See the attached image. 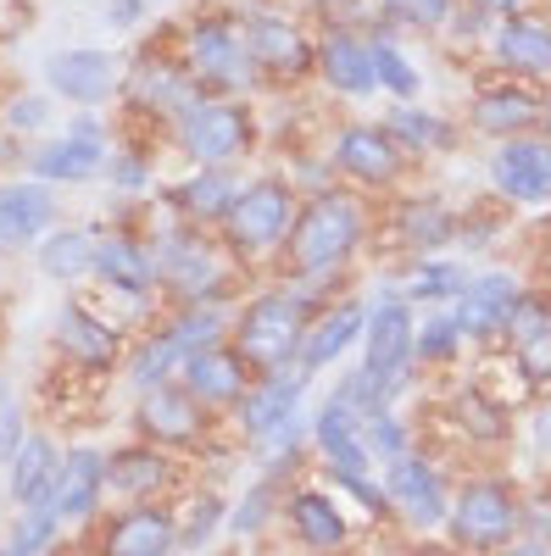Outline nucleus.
I'll list each match as a JSON object with an SVG mask.
<instances>
[{"label": "nucleus", "instance_id": "obj_32", "mask_svg": "<svg viewBox=\"0 0 551 556\" xmlns=\"http://www.w3.org/2000/svg\"><path fill=\"white\" fill-rule=\"evenodd\" d=\"M57 473H62V451H57V440H51V434H28L23 451L7 462V495H12L17 513L57 501Z\"/></svg>", "mask_w": 551, "mask_h": 556}, {"label": "nucleus", "instance_id": "obj_38", "mask_svg": "<svg viewBox=\"0 0 551 556\" xmlns=\"http://www.w3.org/2000/svg\"><path fill=\"white\" fill-rule=\"evenodd\" d=\"M273 518H285V479L262 473L256 484H246V490H240L235 513H228V534H235V540H256Z\"/></svg>", "mask_w": 551, "mask_h": 556}, {"label": "nucleus", "instance_id": "obj_35", "mask_svg": "<svg viewBox=\"0 0 551 556\" xmlns=\"http://www.w3.org/2000/svg\"><path fill=\"white\" fill-rule=\"evenodd\" d=\"M385 128H390V139L406 156H440V151L456 146V128L440 112H424V106H390Z\"/></svg>", "mask_w": 551, "mask_h": 556}, {"label": "nucleus", "instance_id": "obj_39", "mask_svg": "<svg viewBox=\"0 0 551 556\" xmlns=\"http://www.w3.org/2000/svg\"><path fill=\"white\" fill-rule=\"evenodd\" d=\"M451 417H456V429H463L474 445H501V440L513 434L508 406L490 401L485 390H456V395H451Z\"/></svg>", "mask_w": 551, "mask_h": 556}, {"label": "nucleus", "instance_id": "obj_47", "mask_svg": "<svg viewBox=\"0 0 551 556\" xmlns=\"http://www.w3.org/2000/svg\"><path fill=\"white\" fill-rule=\"evenodd\" d=\"M513 362H518V374L529 384H551V329L524 340V345H513Z\"/></svg>", "mask_w": 551, "mask_h": 556}, {"label": "nucleus", "instance_id": "obj_26", "mask_svg": "<svg viewBox=\"0 0 551 556\" xmlns=\"http://www.w3.org/2000/svg\"><path fill=\"white\" fill-rule=\"evenodd\" d=\"M362 329H367V301L340 295L329 312H317V317L306 323V340H301V356H296V374L317 379L329 362H340L351 345H362Z\"/></svg>", "mask_w": 551, "mask_h": 556}, {"label": "nucleus", "instance_id": "obj_8", "mask_svg": "<svg viewBox=\"0 0 551 556\" xmlns=\"http://www.w3.org/2000/svg\"><path fill=\"white\" fill-rule=\"evenodd\" d=\"M362 374L412 390V374H418V317H412V301L401 290H385L379 301H367Z\"/></svg>", "mask_w": 551, "mask_h": 556}, {"label": "nucleus", "instance_id": "obj_18", "mask_svg": "<svg viewBox=\"0 0 551 556\" xmlns=\"http://www.w3.org/2000/svg\"><path fill=\"white\" fill-rule=\"evenodd\" d=\"M123 101L146 117H162V123H178L201 101V89L190 84L178 62H162V56H140V67L123 73Z\"/></svg>", "mask_w": 551, "mask_h": 556}, {"label": "nucleus", "instance_id": "obj_41", "mask_svg": "<svg viewBox=\"0 0 551 556\" xmlns=\"http://www.w3.org/2000/svg\"><path fill=\"white\" fill-rule=\"evenodd\" d=\"M367 45H374V73H379V89H390V96H396V106H412V96L424 89L418 67L406 62V51H401V45L390 39V28H379V34L367 39Z\"/></svg>", "mask_w": 551, "mask_h": 556}, {"label": "nucleus", "instance_id": "obj_6", "mask_svg": "<svg viewBox=\"0 0 551 556\" xmlns=\"http://www.w3.org/2000/svg\"><path fill=\"white\" fill-rule=\"evenodd\" d=\"M178 67L190 73V84L201 89V96L240 101L256 84V67H251V51H246V28L235 17H201V23L184 28Z\"/></svg>", "mask_w": 551, "mask_h": 556}, {"label": "nucleus", "instance_id": "obj_20", "mask_svg": "<svg viewBox=\"0 0 551 556\" xmlns=\"http://www.w3.org/2000/svg\"><path fill=\"white\" fill-rule=\"evenodd\" d=\"M178 384L190 390L206 412H235V406L246 401V390L256 384V374H251V362L223 340V345H212V351H201V356L184 362Z\"/></svg>", "mask_w": 551, "mask_h": 556}, {"label": "nucleus", "instance_id": "obj_7", "mask_svg": "<svg viewBox=\"0 0 551 556\" xmlns=\"http://www.w3.org/2000/svg\"><path fill=\"white\" fill-rule=\"evenodd\" d=\"M173 139H178V151L190 156V167H235L251 151L256 123H251V106L246 101L201 96L190 112L173 123Z\"/></svg>", "mask_w": 551, "mask_h": 556}, {"label": "nucleus", "instance_id": "obj_12", "mask_svg": "<svg viewBox=\"0 0 551 556\" xmlns=\"http://www.w3.org/2000/svg\"><path fill=\"white\" fill-rule=\"evenodd\" d=\"M206 417L212 412L173 379V384H156L134 401V434L162 445V451H190L206 440Z\"/></svg>", "mask_w": 551, "mask_h": 556}, {"label": "nucleus", "instance_id": "obj_42", "mask_svg": "<svg viewBox=\"0 0 551 556\" xmlns=\"http://www.w3.org/2000/svg\"><path fill=\"white\" fill-rule=\"evenodd\" d=\"M57 540H62V513H57V501L28 506V513H17V518H12V529H7V551H12V556L57 551Z\"/></svg>", "mask_w": 551, "mask_h": 556}, {"label": "nucleus", "instance_id": "obj_48", "mask_svg": "<svg viewBox=\"0 0 551 556\" xmlns=\"http://www.w3.org/2000/svg\"><path fill=\"white\" fill-rule=\"evenodd\" d=\"M23 440H28V429H23V406H17L12 390H0V462H12V456L23 451Z\"/></svg>", "mask_w": 551, "mask_h": 556}, {"label": "nucleus", "instance_id": "obj_17", "mask_svg": "<svg viewBox=\"0 0 551 556\" xmlns=\"http://www.w3.org/2000/svg\"><path fill=\"white\" fill-rule=\"evenodd\" d=\"M57 351L78 367V374H112L128 345H123V329L112 317L89 312L84 301H62V312H57Z\"/></svg>", "mask_w": 551, "mask_h": 556}, {"label": "nucleus", "instance_id": "obj_37", "mask_svg": "<svg viewBox=\"0 0 551 556\" xmlns=\"http://www.w3.org/2000/svg\"><path fill=\"white\" fill-rule=\"evenodd\" d=\"M123 374H128V384H134V395H146V390H156V384H173L178 374H184V351L162 334V329H151L140 345L128 351V362H123Z\"/></svg>", "mask_w": 551, "mask_h": 556}, {"label": "nucleus", "instance_id": "obj_60", "mask_svg": "<svg viewBox=\"0 0 551 556\" xmlns=\"http://www.w3.org/2000/svg\"><path fill=\"white\" fill-rule=\"evenodd\" d=\"M78 556H96V545H89V551H78Z\"/></svg>", "mask_w": 551, "mask_h": 556}, {"label": "nucleus", "instance_id": "obj_51", "mask_svg": "<svg viewBox=\"0 0 551 556\" xmlns=\"http://www.w3.org/2000/svg\"><path fill=\"white\" fill-rule=\"evenodd\" d=\"M524 534L529 540H551V484L524 495Z\"/></svg>", "mask_w": 551, "mask_h": 556}, {"label": "nucleus", "instance_id": "obj_30", "mask_svg": "<svg viewBox=\"0 0 551 556\" xmlns=\"http://www.w3.org/2000/svg\"><path fill=\"white\" fill-rule=\"evenodd\" d=\"M490 56L513 78H551V23L546 17H513L490 28Z\"/></svg>", "mask_w": 551, "mask_h": 556}, {"label": "nucleus", "instance_id": "obj_2", "mask_svg": "<svg viewBox=\"0 0 551 556\" xmlns=\"http://www.w3.org/2000/svg\"><path fill=\"white\" fill-rule=\"evenodd\" d=\"M362 235H367V217L356 206V195L346 190H312L301 201V217L290 228V245H285V278L290 285H329L340 278L356 251H362Z\"/></svg>", "mask_w": 551, "mask_h": 556}, {"label": "nucleus", "instance_id": "obj_50", "mask_svg": "<svg viewBox=\"0 0 551 556\" xmlns=\"http://www.w3.org/2000/svg\"><path fill=\"white\" fill-rule=\"evenodd\" d=\"M51 123V106H45V96H12L7 101V128L12 134H34Z\"/></svg>", "mask_w": 551, "mask_h": 556}, {"label": "nucleus", "instance_id": "obj_61", "mask_svg": "<svg viewBox=\"0 0 551 556\" xmlns=\"http://www.w3.org/2000/svg\"><path fill=\"white\" fill-rule=\"evenodd\" d=\"M0 495H7V490H0Z\"/></svg>", "mask_w": 551, "mask_h": 556}, {"label": "nucleus", "instance_id": "obj_45", "mask_svg": "<svg viewBox=\"0 0 551 556\" xmlns=\"http://www.w3.org/2000/svg\"><path fill=\"white\" fill-rule=\"evenodd\" d=\"M362 440H367V456H374L379 468H390V462H401L412 451V424L401 412H379L362 424Z\"/></svg>", "mask_w": 551, "mask_h": 556}, {"label": "nucleus", "instance_id": "obj_19", "mask_svg": "<svg viewBox=\"0 0 551 556\" xmlns=\"http://www.w3.org/2000/svg\"><path fill=\"white\" fill-rule=\"evenodd\" d=\"M96 278L107 290H117L123 301H151L162 290V273H156V251L128 235V228H107L101 245H96Z\"/></svg>", "mask_w": 551, "mask_h": 556}, {"label": "nucleus", "instance_id": "obj_55", "mask_svg": "<svg viewBox=\"0 0 551 556\" xmlns=\"http://www.w3.org/2000/svg\"><path fill=\"white\" fill-rule=\"evenodd\" d=\"M529 440H535L540 456H551V406H535V417H529Z\"/></svg>", "mask_w": 551, "mask_h": 556}, {"label": "nucleus", "instance_id": "obj_58", "mask_svg": "<svg viewBox=\"0 0 551 556\" xmlns=\"http://www.w3.org/2000/svg\"><path fill=\"white\" fill-rule=\"evenodd\" d=\"M540 134L551 139V96H546V112H540Z\"/></svg>", "mask_w": 551, "mask_h": 556}, {"label": "nucleus", "instance_id": "obj_34", "mask_svg": "<svg viewBox=\"0 0 551 556\" xmlns=\"http://www.w3.org/2000/svg\"><path fill=\"white\" fill-rule=\"evenodd\" d=\"M96 245H101V235H89V228H51L34 245V262L57 285H78V278L96 273Z\"/></svg>", "mask_w": 551, "mask_h": 556}, {"label": "nucleus", "instance_id": "obj_52", "mask_svg": "<svg viewBox=\"0 0 551 556\" xmlns=\"http://www.w3.org/2000/svg\"><path fill=\"white\" fill-rule=\"evenodd\" d=\"M306 12H317V17L335 23V28H351L362 17V0H306Z\"/></svg>", "mask_w": 551, "mask_h": 556}, {"label": "nucleus", "instance_id": "obj_22", "mask_svg": "<svg viewBox=\"0 0 551 556\" xmlns=\"http://www.w3.org/2000/svg\"><path fill=\"white\" fill-rule=\"evenodd\" d=\"M173 456L151 440H134L107 451V495H117L123 506H140V501H162L173 490Z\"/></svg>", "mask_w": 551, "mask_h": 556}, {"label": "nucleus", "instance_id": "obj_3", "mask_svg": "<svg viewBox=\"0 0 551 556\" xmlns=\"http://www.w3.org/2000/svg\"><path fill=\"white\" fill-rule=\"evenodd\" d=\"M151 251H156V273H162V290L173 295V306H228V295H235L228 285H235L240 262L206 228L173 217L151 235Z\"/></svg>", "mask_w": 551, "mask_h": 556}, {"label": "nucleus", "instance_id": "obj_16", "mask_svg": "<svg viewBox=\"0 0 551 556\" xmlns=\"http://www.w3.org/2000/svg\"><path fill=\"white\" fill-rule=\"evenodd\" d=\"M178 551V513L162 501L117 506L96 529V556H173Z\"/></svg>", "mask_w": 551, "mask_h": 556}, {"label": "nucleus", "instance_id": "obj_33", "mask_svg": "<svg viewBox=\"0 0 551 556\" xmlns=\"http://www.w3.org/2000/svg\"><path fill=\"white\" fill-rule=\"evenodd\" d=\"M456 223L463 217H456L440 195H412V201L396 206V240L406 251H418V256H435L440 245L456 240Z\"/></svg>", "mask_w": 551, "mask_h": 556}, {"label": "nucleus", "instance_id": "obj_15", "mask_svg": "<svg viewBox=\"0 0 551 556\" xmlns=\"http://www.w3.org/2000/svg\"><path fill=\"white\" fill-rule=\"evenodd\" d=\"M518 301H524V285L513 273H479V278H468V290L451 301V317H456V329H463L468 345H496V340H508Z\"/></svg>", "mask_w": 551, "mask_h": 556}, {"label": "nucleus", "instance_id": "obj_1", "mask_svg": "<svg viewBox=\"0 0 551 556\" xmlns=\"http://www.w3.org/2000/svg\"><path fill=\"white\" fill-rule=\"evenodd\" d=\"M329 290L324 285H273V290H256L240 312H235V329H228V345H235L256 379H273V374H290L296 356H301V340H306V323L317 312H329Z\"/></svg>", "mask_w": 551, "mask_h": 556}, {"label": "nucleus", "instance_id": "obj_44", "mask_svg": "<svg viewBox=\"0 0 551 556\" xmlns=\"http://www.w3.org/2000/svg\"><path fill=\"white\" fill-rule=\"evenodd\" d=\"M456 12V0H379L385 28H412V34H435Z\"/></svg>", "mask_w": 551, "mask_h": 556}, {"label": "nucleus", "instance_id": "obj_40", "mask_svg": "<svg viewBox=\"0 0 551 556\" xmlns=\"http://www.w3.org/2000/svg\"><path fill=\"white\" fill-rule=\"evenodd\" d=\"M468 290V273H463V262H451V256H418L412 262V273H406V301H429V306H446V301H456Z\"/></svg>", "mask_w": 551, "mask_h": 556}, {"label": "nucleus", "instance_id": "obj_5", "mask_svg": "<svg viewBox=\"0 0 551 556\" xmlns=\"http://www.w3.org/2000/svg\"><path fill=\"white\" fill-rule=\"evenodd\" d=\"M296 217H301L296 178H285V173H256V178H246L235 212H228V223H223V245H228V256H235L240 267L273 262V256H285Z\"/></svg>", "mask_w": 551, "mask_h": 556}, {"label": "nucleus", "instance_id": "obj_36", "mask_svg": "<svg viewBox=\"0 0 551 556\" xmlns=\"http://www.w3.org/2000/svg\"><path fill=\"white\" fill-rule=\"evenodd\" d=\"M228 329H235V317H228V306H178L167 323H162V334L184 351V362L212 351L228 340Z\"/></svg>", "mask_w": 551, "mask_h": 556}, {"label": "nucleus", "instance_id": "obj_49", "mask_svg": "<svg viewBox=\"0 0 551 556\" xmlns=\"http://www.w3.org/2000/svg\"><path fill=\"white\" fill-rule=\"evenodd\" d=\"M107 178L117 184L123 195H134V190H151V162H146L140 151H123V156H112Z\"/></svg>", "mask_w": 551, "mask_h": 556}, {"label": "nucleus", "instance_id": "obj_27", "mask_svg": "<svg viewBox=\"0 0 551 556\" xmlns=\"http://www.w3.org/2000/svg\"><path fill=\"white\" fill-rule=\"evenodd\" d=\"M101 501H107V451L101 445L62 451V473H57V513H62V523H96Z\"/></svg>", "mask_w": 551, "mask_h": 556}, {"label": "nucleus", "instance_id": "obj_4", "mask_svg": "<svg viewBox=\"0 0 551 556\" xmlns=\"http://www.w3.org/2000/svg\"><path fill=\"white\" fill-rule=\"evenodd\" d=\"M513 540H524V490L501 473H474L451 490L446 513V545L463 556H501Z\"/></svg>", "mask_w": 551, "mask_h": 556}, {"label": "nucleus", "instance_id": "obj_24", "mask_svg": "<svg viewBox=\"0 0 551 556\" xmlns=\"http://www.w3.org/2000/svg\"><path fill=\"white\" fill-rule=\"evenodd\" d=\"M240 190H246V184H240L235 167H196L190 178H178L162 201H167V212H173L178 223L223 228L228 212H235V201H240Z\"/></svg>", "mask_w": 551, "mask_h": 556}, {"label": "nucleus", "instance_id": "obj_10", "mask_svg": "<svg viewBox=\"0 0 551 556\" xmlns=\"http://www.w3.org/2000/svg\"><path fill=\"white\" fill-rule=\"evenodd\" d=\"M379 484H385V501H390V518H401L412 534H435V529H446L451 484L440 479V468H435L424 451H406L401 462H390Z\"/></svg>", "mask_w": 551, "mask_h": 556}, {"label": "nucleus", "instance_id": "obj_25", "mask_svg": "<svg viewBox=\"0 0 551 556\" xmlns=\"http://www.w3.org/2000/svg\"><path fill=\"white\" fill-rule=\"evenodd\" d=\"M317 78H324L335 96L346 101H367L379 89V73H374V45L356 28H324L317 39Z\"/></svg>", "mask_w": 551, "mask_h": 556}, {"label": "nucleus", "instance_id": "obj_54", "mask_svg": "<svg viewBox=\"0 0 551 556\" xmlns=\"http://www.w3.org/2000/svg\"><path fill=\"white\" fill-rule=\"evenodd\" d=\"M140 12H146V0H107V23H117V28H134Z\"/></svg>", "mask_w": 551, "mask_h": 556}, {"label": "nucleus", "instance_id": "obj_23", "mask_svg": "<svg viewBox=\"0 0 551 556\" xmlns=\"http://www.w3.org/2000/svg\"><path fill=\"white\" fill-rule=\"evenodd\" d=\"M285 523H290V534L301 540V551H312V556H335V551H346V540H351L346 506H340L324 484H296V490L285 495Z\"/></svg>", "mask_w": 551, "mask_h": 556}, {"label": "nucleus", "instance_id": "obj_21", "mask_svg": "<svg viewBox=\"0 0 551 556\" xmlns=\"http://www.w3.org/2000/svg\"><path fill=\"white\" fill-rule=\"evenodd\" d=\"M51 228H57V190L51 184H39V178L0 184V256L34 251Z\"/></svg>", "mask_w": 551, "mask_h": 556}, {"label": "nucleus", "instance_id": "obj_14", "mask_svg": "<svg viewBox=\"0 0 551 556\" xmlns=\"http://www.w3.org/2000/svg\"><path fill=\"white\" fill-rule=\"evenodd\" d=\"M123 62L112 51H96V45H67L45 62V84L51 96L73 101V106H107L112 96H123Z\"/></svg>", "mask_w": 551, "mask_h": 556}, {"label": "nucleus", "instance_id": "obj_56", "mask_svg": "<svg viewBox=\"0 0 551 556\" xmlns=\"http://www.w3.org/2000/svg\"><path fill=\"white\" fill-rule=\"evenodd\" d=\"M396 556H463V551L446 545V540H412V545H401Z\"/></svg>", "mask_w": 551, "mask_h": 556}, {"label": "nucleus", "instance_id": "obj_28", "mask_svg": "<svg viewBox=\"0 0 551 556\" xmlns=\"http://www.w3.org/2000/svg\"><path fill=\"white\" fill-rule=\"evenodd\" d=\"M312 445H317V456H324L329 473H374V468H379V462L367 456L362 417H356L340 395H329L324 406H317V417H312Z\"/></svg>", "mask_w": 551, "mask_h": 556}, {"label": "nucleus", "instance_id": "obj_13", "mask_svg": "<svg viewBox=\"0 0 551 556\" xmlns=\"http://www.w3.org/2000/svg\"><path fill=\"white\" fill-rule=\"evenodd\" d=\"M485 173H490V190L508 206H546L551 201V139L546 134L501 139Z\"/></svg>", "mask_w": 551, "mask_h": 556}, {"label": "nucleus", "instance_id": "obj_53", "mask_svg": "<svg viewBox=\"0 0 551 556\" xmlns=\"http://www.w3.org/2000/svg\"><path fill=\"white\" fill-rule=\"evenodd\" d=\"M474 12H485L490 23H513V17H529L540 0H468Z\"/></svg>", "mask_w": 551, "mask_h": 556}, {"label": "nucleus", "instance_id": "obj_57", "mask_svg": "<svg viewBox=\"0 0 551 556\" xmlns=\"http://www.w3.org/2000/svg\"><path fill=\"white\" fill-rule=\"evenodd\" d=\"M501 556H551V540H529V534H524V540H513Z\"/></svg>", "mask_w": 551, "mask_h": 556}, {"label": "nucleus", "instance_id": "obj_11", "mask_svg": "<svg viewBox=\"0 0 551 556\" xmlns=\"http://www.w3.org/2000/svg\"><path fill=\"white\" fill-rule=\"evenodd\" d=\"M246 28V51H251V67L256 78H273V84H296L306 73H317V45L306 39V28L285 12H251L240 17Z\"/></svg>", "mask_w": 551, "mask_h": 556}, {"label": "nucleus", "instance_id": "obj_46", "mask_svg": "<svg viewBox=\"0 0 551 556\" xmlns=\"http://www.w3.org/2000/svg\"><path fill=\"white\" fill-rule=\"evenodd\" d=\"M463 345H468V340H463V329H456L451 306L418 323V362H429V367H446V362H456V356H463Z\"/></svg>", "mask_w": 551, "mask_h": 556}, {"label": "nucleus", "instance_id": "obj_29", "mask_svg": "<svg viewBox=\"0 0 551 556\" xmlns=\"http://www.w3.org/2000/svg\"><path fill=\"white\" fill-rule=\"evenodd\" d=\"M540 112H546V96H535V89L524 84H496V89H479L474 96V134L485 139H524V134H540Z\"/></svg>", "mask_w": 551, "mask_h": 556}, {"label": "nucleus", "instance_id": "obj_31", "mask_svg": "<svg viewBox=\"0 0 551 556\" xmlns=\"http://www.w3.org/2000/svg\"><path fill=\"white\" fill-rule=\"evenodd\" d=\"M107 167H112L107 139H84V134H62V139H51V146H39L28 156V173L39 184H89Z\"/></svg>", "mask_w": 551, "mask_h": 556}, {"label": "nucleus", "instance_id": "obj_59", "mask_svg": "<svg viewBox=\"0 0 551 556\" xmlns=\"http://www.w3.org/2000/svg\"><path fill=\"white\" fill-rule=\"evenodd\" d=\"M39 556H73V551H62V545H57V551H39Z\"/></svg>", "mask_w": 551, "mask_h": 556}, {"label": "nucleus", "instance_id": "obj_43", "mask_svg": "<svg viewBox=\"0 0 551 556\" xmlns=\"http://www.w3.org/2000/svg\"><path fill=\"white\" fill-rule=\"evenodd\" d=\"M223 523H228V501L217 490H196L178 513V551H201Z\"/></svg>", "mask_w": 551, "mask_h": 556}, {"label": "nucleus", "instance_id": "obj_9", "mask_svg": "<svg viewBox=\"0 0 551 556\" xmlns=\"http://www.w3.org/2000/svg\"><path fill=\"white\" fill-rule=\"evenodd\" d=\"M406 162H412V156L390 139L385 123H346V128H335V139H329V167H335L346 184H356V190H396L401 173H406Z\"/></svg>", "mask_w": 551, "mask_h": 556}, {"label": "nucleus", "instance_id": "obj_62", "mask_svg": "<svg viewBox=\"0 0 551 556\" xmlns=\"http://www.w3.org/2000/svg\"><path fill=\"white\" fill-rule=\"evenodd\" d=\"M335 556H340V551H335Z\"/></svg>", "mask_w": 551, "mask_h": 556}]
</instances>
